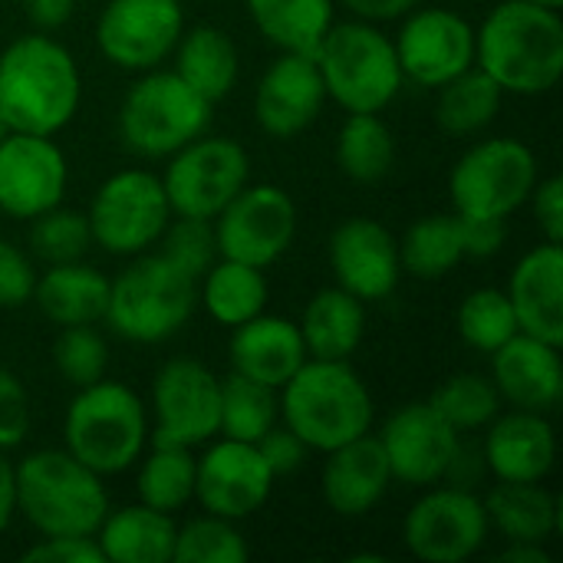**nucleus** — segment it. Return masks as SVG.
<instances>
[{
  "mask_svg": "<svg viewBox=\"0 0 563 563\" xmlns=\"http://www.w3.org/2000/svg\"><path fill=\"white\" fill-rule=\"evenodd\" d=\"M402 274L416 280H442L465 257V228L455 211L422 214L399 238Z\"/></svg>",
  "mask_w": 563,
  "mask_h": 563,
  "instance_id": "obj_34",
  "label": "nucleus"
},
{
  "mask_svg": "<svg viewBox=\"0 0 563 563\" xmlns=\"http://www.w3.org/2000/svg\"><path fill=\"white\" fill-rule=\"evenodd\" d=\"M218 257L251 267H274L297 238V205L280 185H244L211 221Z\"/></svg>",
  "mask_w": 563,
  "mask_h": 563,
  "instance_id": "obj_13",
  "label": "nucleus"
},
{
  "mask_svg": "<svg viewBox=\"0 0 563 563\" xmlns=\"http://www.w3.org/2000/svg\"><path fill=\"white\" fill-rule=\"evenodd\" d=\"M274 482L277 475L254 442L214 435L205 442V452L195 455V501L205 515L244 521L267 505Z\"/></svg>",
  "mask_w": 563,
  "mask_h": 563,
  "instance_id": "obj_17",
  "label": "nucleus"
},
{
  "mask_svg": "<svg viewBox=\"0 0 563 563\" xmlns=\"http://www.w3.org/2000/svg\"><path fill=\"white\" fill-rule=\"evenodd\" d=\"M531 211H534V221L544 234V241H554L563 244V181L561 175H548V178H538L531 198H528Z\"/></svg>",
  "mask_w": 563,
  "mask_h": 563,
  "instance_id": "obj_48",
  "label": "nucleus"
},
{
  "mask_svg": "<svg viewBox=\"0 0 563 563\" xmlns=\"http://www.w3.org/2000/svg\"><path fill=\"white\" fill-rule=\"evenodd\" d=\"M3 135H7V125L0 122V142H3Z\"/></svg>",
  "mask_w": 563,
  "mask_h": 563,
  "instance_id": "obj_56",
  "label": "nucleus"
},
{
  "mask_svg": "<svg viewBox=\"0 0 563 563\" xmlns=\"http://www.w3.org/2000/svg\"><path fill=\"white\" fill-rule=\"evenodd\" d=\"M23 563H106L96 534H59L40 538L23 551Z\"/></svg>",
  "mask_w": 563,
  "mask_h": 563,
  "instance_id": "obj_47",
  "label": "nucleus"
},
{
  "mask_svg": "<svg viewBox=\"0 0 563 563\" xmlns=\"http://www.w3.org/2000/svg\"><path fill=\"white\" fill-rule=\"evenodd\" d=\"M257 445V452L264 455V462H267V468L280 478V475H290V472H297L303 462H307V455H310V449L287 429V426H274L261 442H254Z\"/></svg>",
  "mask_w": 563,
  "mask_h": 563,
  "instance_id": "obj_49",
  "label": "nucleus"
},
{
  "mask_svg": "<svg viewBox=\"0 0 563 563\" xmlns=\"http://www.w3.org/2000/svg\"><path fill=\"white\" fill-rule=\"evenodd\" d=\"M327 106V86L310 53H280L257 79L254 119L271 139L307 132Z\"/></svg>",
  "mask_w": 563,
  "mask_h": 563,
  "instance_id": "obj_21",
  "label": "nucleus"
},
{
  "mask_svg": "<svg viewBox=\"0 0 563 563\" xmlns=\"http://www.w3.org/2000/svg\"><path fill=\"white\" fill-rule=\"evenodd\" d=\"M297 327L310 360H353L366 336V303L333 284L307 300Z\"/></svg>",
  "mask_w": 563,
  "mask_h": 563,
  "instance_id": "obj_30",
  "label": "nucleus"
},
{
  "mask_svg": "<svg viewBox=\"0 0 563 563\" xmlns=\"http://www.w3.org/2000/svg\"><path fill=\"white\" fill-rule=\"evenodd\" d=\"M505 563H551L548 544H528V541H515L501 551Z\"/></svg>",
  "mask_w": 563,
  "mask_h": 563,
  "instance_id": "obj_54",
  "label": "nucleus"
},
{
  "mask_svg": "<svg viewBox=\"0 0 563 563\" xmlns=\"http://www.w3.org/2000/svg\"><path fill=\"white\" fill-rule=\"evenodd\" d=\"M406 82L439 89L475 66V26L449 7L419 3L399 20L393 36Z\"/></svg>",
  "mask_w": 563,
  "mask_h": 563,
  "instance_id": "obj_16",
  "label": "nucleus"
},
{
  "mask_svg": "<svg viewBox=\"0 0 563 563\" xmlns=\"http://www.w3.org/2000/svg\"><path fill=\"white\" fill-rule=\"evenodd\" d=\"M492 383L501 406L551 416L563 399L561 346L528 333H515L492 356Z\"/></svg>",
  "mask_w": 563,
  "mask_h": 563,
  "instance_id": "obj_22",
  "label": "nucleus"
},
{
  "mask_svg": "<svg viewBox=\"0 0 563 563\" xmlns=\"http://www.w3.org/2000/svg\"><path fill=\"white\" fill-rule=\"evenodd\" d=\"M541 178L528 142L495 135L465 148L449 172V201L459 218L508 221L521 211Z\"/></svg>",
  "mask_w": 563,
  "mask_h": 563,
  "instance_id": "obj_9",
  "label": "nucleus"
},
{
  "mask_svg": "<svg viewBox=\"0 0 563 563\" xmlns=\"http://www.w3.org/2000/svg\"><path fill=\"white\" fill-rule=\"evenodd\" d=\"M162 188L172 214L214 221L218 211L251 181V155L231 135H198L165 158Z\"/></svg>",
  "mask_w": 563,
  "mask_h": 563,
  "instance_id": "obj_11",
  "label": "nucleus"
},
{
  "mask_svg": "<svg viewBox=\"0 0 563 563\" xmlns=\"http://www.w3.org/2000/svg\"><path fill=\"white\" fill-rule=\"evenodd\" d=\"M152 442L148 406L142 396L119 383L99 379L82 389L66 406L63 416V449L79 459L96 475H122Z\"/></svg>",
  "mask_w": 563,
  "mask_h": 563,
  "instance_id": "obj_4",
  "label": "nucleus"
},
{
  "mask_svg": "<svg viewBox=\"0 0 563 563\" xmlns=\"http://www.w3.org/2000/svg\"><path fill=\"white\" fill-rule=\"evenodd\" d=\"M280 426H287L310 452H333L373 432L376 406L363 376L350 360H303V366L277 389Z\"/></svg>",
  "mask_w": 563,
  "mask_h": 563,
  "instance_id": "obj_3",
  "label": "nucleus"
},
{
  "mask_svg": "<svg viewBox=\"0 0 563 563\" xmlns=\"http://www.w3.org/2000/svg\"><path fill=\"white\" fill-rule=\"evenodd\" d=\"M271 297L267 274L261 267L218 257L201 277H198V303L218 327H241L251 317L264 313Z\"/></svg>",
  "mask_w": 563,
  "mask_h": 563,
  "instance_id": "obj_32",
  "label": "nucleus"
},
{
  "mask_svg": "<svg viewBox=\"0 0 563 563\" xmlns=\"http://www.w3.org/2000/svg\"><path fill=\"white\" fill-rule=\"evenodd\" d=\"M33 426V409H30V393L20 383L16 373L0 369V449L13 452L26 442Z\"/></svg>",
  "mask_w": 563,
  "mask_h": 563,
  "instance_id": "obj_46",
  "label": "nucleus"
},
{
  "mask_svg": "<svg viewBox=\"0 0 563 563\" xmlns=\"http://www.w3.org/2000/svg\"><path fill=\"white\" fill-rule=\"evenodd\" d=\"M181 30V0H106L96 20V46L115 69L145 73L172 59Z\"/></svg>",
  "mask_w": 563,
  "mask_h": 563,
  "instance_id": "obj_15",
  "label": "nucleus"
},
{
  "mask_svg": "<svg viewBox=\"0 0 563 563\" xmlns=\"http://www.w3.org/2000/svg\"><path fill=\"white\" fill-rule=\"evenodd\" d=\"M327 257L336 287L350 290L363 303L393 297L402 280L399 238L366 214L346 218L333 228Z\"/></svg>",
  "mask_w": 563,
  "mask_h": 563,
  "instance_id": "obj_20",
  "label": "nucleus"
},
{
  "mask_svg": "<svg viewBox=\"0 0 563 563\" xmlns=\"http://www.w3.org/2000/svg\"><path fill=\"white\" fill-rule=\"evenodd\" d=\"M317 69L343 112H386L406 86L393 36L379 23L343 20L327 30L317 53Z\"/></svg>",
  "mask_w": 563,
  "mask_h": 563,
  "instance_id": "obj_7",
  "label": "nucleus"
},
{
  "mask_svg": "<svg viewBox=\"0 0 563 563\" xmlns=\"http://www.w3.org/2000/svg\"><path fill=\"white\" fill-rule=\"evenodd\" d=\"M33 303L56 327L102 323L109 303V277L86 261L49 264L36 274Z\"/></svg>",
  "mask_w": 563,
  "mask_h": 563,
  "instance_id": "obj_28",
  "label": "nucleus"
},
{
  "mask_svg": "<svg viewBox=\"0 0 563 563\" xmlns=\"http://www.w3.org/2000/svg\"><path fill=\"white\" fill-rule=\"evenodd\" d=\"M429 406L459 432H482L505 406L501 396L492 383V376L485 373H455L449 379L439 383V389L432 393Z\"/></svg>",
  "mask_w": 563,
  "mask_h": 563,
  "instance_id": "obj_39",
  "label": "nucleus"
},
{
  "mask_svg": "<svg viewBox=\"0 0 563 563\" xmlns=\"http://www.w3.org/2000/svg\"><path fill=\"white\" fill-rule=\"evenodd\" d=\"M336 165L356 185H376L393 172L396 139L383 112H346L336 132Z\"/></svg>",
  "mask_w": 563,
  "mask_h": 563,
  "instance_id": "obj_37",
  "label": "nucleus"
},
{
  "mask_svg": "<svg viewBox=\"0 0 563 563\" xmlns=\"http://www.w3.org/2000/svg\"><path fill=\"white\" fill-rule=\"evenodd\" d=\"M462 228H465V257H495L501 247H505V221H472V218H462Z\"/></svg>",
  "mask_w": 563,
  "mask_h": 563,
  "instance_id": "obj_50",
  "label": "nucleus"
},
{
  "mask_svg": "<svg viewBox=\"0 0 563 563\" xmlns=\"http://www.w3.org/2000/svg\"><path fill=\"white\" fill-rule=\"evenodd\" d=\"M92 247L112 257H135L158 244L172 221L162 178L148 168H122L109 175L86 211Z\"/></svg>",
  "mask_w": 563,
  "mask_h": 563,
  "instance_id": "obj_10",
  "label": "nucleus"
},
{
  "mask_svg": "<svg viewBox=\"0 0 563 563\" xmlns=\"http://www.w3.org/2000/svg\"><path fill=\"white\" fill-rule=\"evenodd\" d=\"M505 92L501 86L478 66L459 73L445 86H439V102H435V122L445 135L468 139L485 132L498 112H501Z\"/></svg>",
  "mask_w": 563,
  "mask_h": 563,
  "instance_id": "obj_36",
  "label": "nucleus"
},
{
  "mask_svg": "<svg viewBox=\"0 0 563 563\" xmlns=\"http://www.w3.org/2000/svg\"><path fill=\"white\" fill-rule=\"evenodd\" d=\"M356 20H366V23H396L402 20L409 10H416L422 0H340Z\"/></svg>",
  "mask_w": 563,
  "mask_h": 563,
  "instance_id": "obj_52",
  "label": "nucleus"
},
{
  "mask_svg": "<svg viewBox=\"0 0 563 563\" xmlns=\"http://www.w3.org/2000/svg\"><path fill=\"white\" fill-rule=\"evenodd\" d=\"M475 66L505 96H544L563 76L561 10L534 0H501L475 26Z\"/></svg>",
  "mask_w": 563,
  "mask_h": 563,
  "instance_id": "obj_2",
  "label": "nucleus"
},
{
  "mask_svg": "<svg viewBox=\"0 0 563 563\" xmlns=\"http://www.w3.org/2000/svg\"><path fill=\"white\" fill-rule=\"evenodd\" d=\"M455 327L462 343L482 356H492L501 343H508L518 333L511 300L501 287H478L465 294L455 313Z\"/></svg>",
  "mask_w": 563,
  "mask_h": 563,
  "instance_id": "obj_40",
  "label": "nucleus"
},
{
  "mask_svg": "<svg viewBox=\"0 0 563 563\" xmlns=\"http://www.w3.org/2000/svg\"><path fill=\"white\" fill-rule=\"evenodd\" d=\"M16 515L40 534H96L109 505L106 478L66 449H40L13 462Z\"/></svg>",
  "mask_w": 563,
  "mask_h": 563,
  "instance_id": "obj_5",
  "label": "nucleus"
},
{
  "mask_svg": "<svg viewBox=\"0 0 563 563\" xmlns=\"http://www.w3.org/2000/svg\"><path fill=\"white\" fill-rule=\"evenodd\" d=\"M198 307V284L172 267L158 251L129 257V264L109 277V303L102 323L142 346H155L181 333Z\"/></svg>",
  "mask_w": 563,
  "mask_h": 563,
  "instance_id": "obj_6",
  "label": "nucleus"
},
{
  "mask_svg": "<svg viewBox=\"0 0 563 563\" xmlns=\"http://www.w3.org/2000/svg\"><path fill=\"white\" fill-rule=\"evenodd\" d=\"M534 3H544V7H554V10H561L563 0H534Z\"/></svg>",
  "mask_w": 563,
  "mask_h": 563,
  "instance_id": "obj_55",
  "label": "nucleus"
},
{
  "mask_svg": "<svg viewBox=\"0 0 563 563\" xmlns=\"http://www.w3.org/2000/svg\"><path fill=\"white\" fill-rule=\"evenodd\" d=\"M26 251L33 261H40L43 267L49 264H69V261H82L86 251L92 247V234H89V221L86 211L56 205L43 214H36L33 221H26Z\"/></svg>",
  "mask_w": 563,
  "mask_h": 563,
  "instance_id": "obj_41",
  "label": "nucleus"
},
{
  "mask_svg": "<svg viewBox=\"0 0 563 563\" xmlns=\"http://www.w3.org/2000/svg\"><path fill=\"white\" fill-rule=\"evenodd\" d=\"M254 30L280 53H317L336 23V0H244Z\"/></svg>",
  "mask_w": 563,
  "mask_h": 563,
  "instance_id": "obj_33",
  "label": "nucleus"
},
{
  "mask_svg": "<svg viewBox=\"0 0 563 563\" xmlns=\"http://www.w3.org/2000/svg\"><path fill=\"white\" fill-rule=\"evenodd\" d=\"M482 432V459L495 482H548L558 465V432L544 412L508 409Z\"/></svg>",
  "mask_w": 563,
  "mask_h": 563,
  "instance_id": "obj_23",
  "label": "nucleus"
},
{
  "mask_svg": "<svg viewBox=\"0 0 563 563\" xmlns=\"http://www.w3.org/2000/svg\"><path fill=\"white\" fill-rule=\"evenodd\" d=\"M20 3H23V16L40 33L63 30L76 13V0H20Z\"/></svg>",
  "mask_w": 563,
  "mask_h": 563,
  "instance_id": "obj_51",
  "label": "nucleus"
},
{
  "mask_svg": "<svg viewBox=\"0 0 563 563\" xmlns=\"http://www.w3.org/2000/svg\"><path fill=\"white\" fill-rule=\"evenodd\" d=\"M175 534V515L135 501L106 511L96 528V544L106 563H172Z\"/></svg>",
  "mask_w": 563,
  "mask_h": 563,
  "instance_id": "obj_27",
  "label": "nucleus"
},
{
  "mask_svg": "<svg viewBox=\"0 0 563 563\" xmlns=\"http://www.w3.org/2000/svg\"><path fill=\"white\" fill-rule=\"evenodd\" d=\"M482 501L492 531L508 544H548L561 531V501L544 482H495Z\"/></svg>",
  "mask_w": 563,
  "mask_h": 563,
  "instance_id": "obj_29",
  "label": "nucleus"
},
{
  "mask_svg": "<svg viewBox=\"0 0 563 563\" xmlns=\"http://www.w3.org/2000/svg\"><path fill=\"white\" fill-rule=\"evenodd\" d=\"M158 254L178 267L181 274H188L195 284L198 277L218 261V241H214V224L201 221V218H178L172 214L168 228L158 238Z\"/></svg>",
  "mask_w": 563,
  "mask_h": 563,
  "instance_id": "obj_44",
  "label": "nucleus"
},
{
  "mask_svg": "<svg viewBox=\"0 0 563 563\" xmlns=\"http://www.w3.org/2000/svg\"><path fill=\"white\" fill-rule=\"evenodd\" d=\"M69 188V162L53 135L7 132L0 142V211L13 221L63 205Z\"/></svg>",
  "mask_w": 563,
  "mask_h": 563,
  "instance_id": "obj_18",
  "label": "nucleus"
},
{
  "mask_svg": "<svg viewBox=\"0 0 563 563\" xmlns=\"http://www.w3.org/2000/svg\"><path fill=\"white\" fill-rule=\"evenodd\" d=\"M82 102V73L49 33H23L0 49V122L7 132L56 135Z\"/></svg>",
  "mask_w": 563,
  "mask_h": 563,
  "instance_id": "obj_1",
  "label": "nucleus"
},
{
  "mask_svg": "<svg viewBox=\"0 0 563 563\" xmlns=\"http://www.w3.org/2000/svg\"><path fill=\"white\" fill-rule=\"evenodd\" d=\"M376 439L386 452L393 482L409 488H429L445 482L449 465L462 445V435L429 402L399 406L383 422Z\"/></svg>",
  "mask_w": 563,
  "mask_h": 563,
  "instance_id": "obj_19",
  "label": "nucleus"
},
{
  "mask_svg": "<svg viewBox=\"0 0 563 563\" xmlns=\"http://www.w3.org/2000/svg\"><path fill=\"white\" fill-rule=\"evenodd\" d=\"M221 379L198 360L175 356L158 366L148 396L152 442L201 449L218 435Z\"/></svg>",
  "mask_w": 563,
  "mask_h": 563,
  "instance_id": "obj_14",
  "label": "nucleus"
},
{
  "mask_svg": "<svg viewBox=\"0 0 563 563\" xmlns=\"http://www.w3.org/2000/svg\"><path fill=\"white\" fill-rule=\"evenodd\" d=\"M16 518V468L10 462V452L0 449V538Z\"/></svg>",
  "mask_w": 563,
  "mask_h": 563,
  "instance_id": "obj_53",
  "label": "nucleus"
},
{
  "mask_svg": "<svg viewBox=\"0 0 563 563\" xmlns=\"http://www.w3.org/2000/svg\"><path fill=\"white\" fill-rule=\"evenodd\" d=\"M518 333L563 346V244L541 241L518 257L505 287Z\"/></svg>",
  "mask_w": 563,
  "mask_h": 563,
  "instance_id": "obj_25",
  "label": "nucleus"
},
{
  "mask_svg": "<svg viewBox=\"0 0 563 563\" xmlns=\"http://www.w3.org/2000/svg\"><path fill=\"white\" fill-rule=\"evenodd\" d=\"M36 290V261L30 251L0 238V310H20L33 303Z\"/></svg>",
  "mask_w": 563,
  "mask_h": 563,
  "instance_id": "obj_45",
  "label": "nucleus"
},
{
  "mask_svg": "<svg viewBox=\"0 0 563 563\" xmlns=\"http://www.w3.org/2000/svg\"><path fill=\"white\" fill-rule=\"evenodd\" d=\"M49 356H53V369H56L73 389H82V386H89V383H99V379H106V373H109V343H106V336L96 330V323L59 327Z\"/></svg>",
  "mask_w": 563,
  "mask_h": 563,
  "instance_id": "obj_43",
  "label": "nucleus"
},
{
  "mask_svg": "<svg viewBox=\"0 0 563 563\" xmlns=\"http://www.w3.org/2000/svg\"><path fill=\"white\" fill-rule=\"evenodd\" d=\"M135 468V495L142 505L158 511H181L195 501V449L172 442H148L139 455Z\"/></svg>",
  "mask_w": 563,
  "mask_h": 563,
  "instance_id": "obj_35",
  "label": "nucleus"
},
{
  "mask_svg": "<svg viewBox=\"0 0 563 563\" xmlns=\"http://www.w3.org/2000/svg\"><path fill=\"white\" fill-rule=\"evenodd\" d=\"M247 554L251 551L238 531V521L201 511L198 518L178 525L172 563H244Z\"/></svg>",
  "mask_w": 563,
  "mask_h": 563,
  "instance_id": "obj_42",
  "label": "nucleus"
},
{
  "mask_svg": "<svg viewBox=\"0 0 563 563\" xmlns=\"http://www.w3.org/2000/svg\"><path fill=\"white\" fill-rule=\"evenodd\" d=\"M211 102L198 96L175 69L139 73L119 106L122 145L148 162H165L211 125Z\"/></svg>",
  "mask_w": 563,
  "mask_h": 563,
  "instance_id": "obj_8",
  "label": "nucleus"
},
{
  "mask_svg": "<svg viewBox=\"0 0 563 563\" xmlns=\"http://www.w3.org/2000/svg\"><path fill=\"white\" fill-rule=\"evenodd\" d=\"M231 373L280 389L307 360V346L297 320L277 313H257L231 330Z\"/></svg>",
  "mask_w": 563,
  "mask_h": 563,
  "instance_id": "obj_26",
  "label": "nucleus"
},
{
  "mask_svg": "<svg viewBox=\"0 0 563 563\" xmlns=\"http://www.w3.org/2000/svg\"><path fill=\"white\" fill-rule=\"evenodd\" d=\"M488 538L492 525L482 495L452 482L422 488L402 518V544L422 563L472 561Z\"/></svg>",
  "mask_w": 563,
  "mask_h": 563,
  "instance_id": "obj_12",
  "label": "nucleus"
},
{
  "mask_svg": "<svg viewBox=\"0 0 563 563\" xmlns=\"http://www.w3.org/2000/svg\"><path fill=\"white\" fill-rule=\"evenodd\" d=\"M280 422L277 389L231 373L221 379V419L218 435L238 442H261Z\"/></svg>",
  "mask_w": 563,
  "mask_h": 563,
  "instance_id": "obj_38",
  "label": "nucleus"
},
{
  "mask_svg": "<svg viewBox=\"0 0 563 563\" xmlns=\"http://www.w3.org/2000/svg\"><path fill=\"white\" fill-rule=\"evenodd\" d=\"M393 485L396 482H393L386 452L373 432L333 452H323L320 495L336 518H346V521L366 518L386 501Z\"/></svg>",
  "mask_w": 563,
  "mask_h": 563,
  "instance_id": "obj_24",
  "label": "nucleus"
},
{
  "mask_svg": "<svg viewBox=\"0 0 563 563\" xmlns=\"http://www.w3.org/2000/svg\"><path fill=\"white\" fill-rule=\"evenodd\" d=\"M172 59H175L172 69L211 106L228 99L231 89L238 86L241 56H238L234 40L221 26H211V23L185 26L172 49Z\"/></svg>",
  "mask_w": 563,
  "mask_h": 563,
  "instance_id": "obj_31",
  "label": "nucleus"
}]
</instances>
